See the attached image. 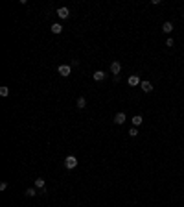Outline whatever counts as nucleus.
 Masks as SVG:
<instances>
[{"mask_svg":"<svg viewBox=\"0 0 184 207\" xmlns=\"http://www.w3.org/2000/svg\"><path fill=\"white\" fill-rule=\"evenodd\" d=\"M64 166H66L68 170L76 168V166H77V159H76V157H74V155H68L66 159H64Z\"/></svg>","mask_w":184,"mask_h":207,"instance_id":"obj_1","label":"nucleus"},{"mask_svg":"<svg viewBox=\"0 0 184 207\" xmlns=\"http://www.w3.org/2000/svg\"><path fill=\"white\" fill-rule=\"evenodd\" d=\"M57 72L61 74V76H70V72H72V70H70V65H61V67L57 69Z\"/></svg>","mask_w":184,"mask_h":207,"instance_id":"obj_2","label":"nucleus"},{"mask_svg":"<svg viewBox=\"0 0 184 207\" xmlns=\"http://www.w3.org/2000/svg\"><path fill=\"white\" fill-rule=\"evenodd\" d=\"M120 70H122L120 61H112V65H111V72L114 74V76H118V74H120Z\"/></svg>","mask_w":184,"mask_h":207,"instance_id":"obj_3","label":"nucleus"},{"mask_svg":"<svg viewBox=\"0 0 184 207\" xmlns=\"http://www.w3.org/2000/svg\"><path fill=\"white\" fill-rule=\"evenodd\" d=\"M57 15L61 17V19H68V17H70L68 7H59V10H57Z\"/></svg>","mask_w":184,"mask_h":207,"instance_id":"obj_4","label":"nucleus"},{"mask_svg":"<svg viewBox=\"0 0 184 207\" xmlns=\"http://www.w3.org/2000/svg\"><path fill=\"white\" fill-rule=\"evenodd\" d=\"M125 118H127V117H125V113H122V111H120V113H116V115H114V122H116V124H124Z\"/></svg>","mask_w":184,"mask_h":207,"instance_id":"obj_5","label":"nucleus"},{"mask_svg":"<svg viewBox=\"0 0 184 207\" xmlns=\"http://www.w3.org/2000/svg\"><path fill=\"white\" fill-rule=\"evenodd\" d=\"M92 78H94L96 81H103L105 80V72H103V70H96V72L92 74Z\"/></svg>","mask_w":184,"mask_h":207,"instance_id":"obj_6","label":"nucleus"},{"mask_svg":"<svg viewBox=\"0 0 184 207\" xmlns=\"http://www.w3.org/2000/svg\"><path fill=\"white\" fill-rule=\"evenodd\" d=\"M140 83H142V81H140V78L136 76V74H133V76L129 78V85H131V87H134V85H140Z\"/></svg>","mask_w":184,"mask_h":207,"instance_id":"obj_7","label":"nucleus"},{"mask_svg":"<svg viewBox=\"0 0 184 207\" xmlns=\"http://www.w3.org/2000/svg\"><path fill=\"white\" fill-rule=\"evenodd\" d=\"M50 30H52V32H54L55 35H57V33H61V32H63V26H61L59 22H54V24H52V28H50Z\"/></svg>","mask_w":184,"mask_h":207,"instance_id":"obj_8","label":"nucleus"},{"mask_svg":"<svg viewBox=\"0 0 184 207\" xmlns=\"http://www.w3.org/2000/svg\"><path fill=\"white\" fill-rule=\"evenodd\" d=\"M140 87L144 89V92H151L153 91V85H151L149 81H142V83H140Z\"/></svg>","mask_w":184,"mask_h":207,"instance_id":"obj_9","label":"nucleus"},{"mask_svg":"<svg viewBox=\"0 0 184 207\" xmlns=\"http://www.w3.org/2000/svg\"><path fill=\"white\" fill-rule=\"evenodd\" d=\"M76 105L79 109H85V105H87V100L83 98V96H79V98H77V102H76Z\"/></svg>","mask_w":184,"mask_h":207,"instance_id":"obj_10","label":"nucleus"},{"mask_svg":"<svg viewBox=\"0 0 184 207\" xmlns=\"http://www.w3.org/2000/svg\"><path fill=\"white\" fill-rule=\"evenodd\" d=\"M44 179H42V178H37V179H35V189H44Z\"/></svg>","mask_w":184,"mask_h":207,"instance_id":"obj_11","label":"nucleus"},{"mask_svg":"<svg viewBox=\"0 0 184 207\" xmlns=\"http://www.w3.org/2000/svg\"><path fill=\"white\" fill-rule=\"evenodd\" d=\"M162 30H164L166 33H171V32H173V24H171V22H164V26H162Z\"/></svg>","mask_w":184,"mask_h":207,"instance_id":"obj_12","label":"nucleus"},{"mask_svg":"<svg viewBox=\"0 0 184 207\" xmlns=\"http://www.w3.org/2000/svg\"><path fill=\"white\" fill-rule=\"evenodd\" d=\"M142 120H144V118L140 117V115H134V117H133V124H134V126H140V124H142Z\"/></svg>","mask_w":184,"mask_h":207,"instance_id":"obj_13","label":"nucleus"},{"mask_svg":"<svg viewBox=\"0 0 184 207\" xmlns=\"http://www.w3.org/2000/svg\"><path fill=\"white\" fill-rule=\"evenodd\" d=\"M0 94H2V96H7V94H9V89H7L6 85H4V87H0Z\"/></svg>","mask_w":184,"mask_h":207,"instance_id":"obj_14","label":"nucleus"},{"mask_svg":"<svg viewBox=\"0 0 184 207\" xmlns=\"http://www.w3.org/2000/svg\"><path fill=\"white\" fill-rule=\"evenodd\" d=\"M37 194V191H35V189L32 187V189H26V196H35Z\"/></svg>","mask_w":184,"mask_h":207,"instance_id":"obj_15","label":"nucleus"},{"mask_svg":"<svg viewBox=\"0 0 184 207\" xmlns=\"http://www.w3.org/2000/svg\"><path fill=\"white\" fill-rule=\"evenodd\" d=\"M129 135H131V137H136V135H138V130H136V128H133V130H129Z\"/></svg>","mask_w":184,"mask_h":207,"instance_id":"obj_16","label":"nucleus"},{"mask_svg":"<svg viewBox=\"0 0 184 207\" xmlns=\"http://www.w3.org/2000/svg\"><path fill=\"white\" fill-rule=\"evenodd\" d=\"M7 189V183H0V191H6Z\"/></svg>","mask_w":184,"mask_h":207,"instance_id":"obj_17","label":"nucleus"},{"mask_svg":"<svg viewBox=\"0 0 184 207\" xmlns=\"http://www.w3.org/2000/svg\"><path fill=\"white\" fill-rule=\"evenodd\" d=\"M182 17H184V13H182Z\"/></svg>","mask_w":184,"mask_h":207,"instance_id":"obj_18","label":"nucleus"}]
</instances>
